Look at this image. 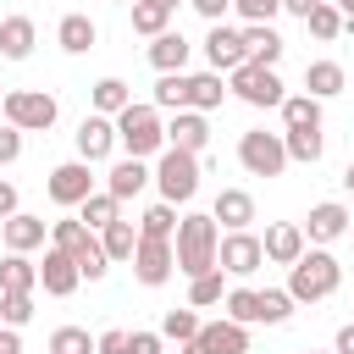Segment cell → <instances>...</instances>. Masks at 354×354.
I'll list each match as a JSON object with an SVG mask.
<instances>
[{"label": "cell", "mask_w": 354, "mask_h": 354, "mask_svg": "<svg viewBox=\"0 0 354 354\" xmlns=\"http://www.w3.org/2000/svg\"><path fill=\"white\" fill-rule=\"evenodd\" d=\"M171 249H177V271H183L188 282L205 277V271H216V254H221V227H216V216H210V210H188V216L177 221Z\"/></svg>", "instance_id": "cell-1"}, {"label": "cell", "mask_w": 354, "mask_h": 354, "mask_svg": "<svg viewBox=\"0 0 354 354\" xmlns=\"http://www.w3.org/2000/svg\"><path fill=\"white\" fill-rule=\"evenodd\" d=\"M337 288H343V266H337L332 249H304L299 266H288V293H293V304H321V299H332Z\"/></svg>", "instance_id": "cell-2"}, {"label": "cell", "mask_w": 354, "mask_h": 354, "mask_svg": "<svg viewBox=\"0 0 354 354\" xmlns=\"http://www.w3.org/2000/svg\"><path fill=\"white\" fill-rule=\"evenodd\" d=\"M116 144H122V155H133V160H155V155L166 149V122H160V111L133 100V105L116 116Z\"/></svg>", "instance_id": "cell-3"}, {"label": "cell", "mask_w": 354, "mask_h": 354, "mask_svg": "<svg viewBox=\"0 0 354 354\" xmlns=\"http://www.w3.org/2000/svg\"><path fill=\"white\" fill-rule=\"evenodd\" d=\"M199 177H205L199 155L171 149V144L155 155V188H160V199H166V205H188V199L199 194Z\"/></svg>", "instance_id": "cell-4"}, {"label": "cell", "mask_w": 354, "mask_h": 354, "mask_svg": "<svg viewBox=\"0 0 354 354\" xmlns=\"http://www.w3.org/2000/svg\"><path fill=\"white\" fill-rule=\"evenodd\" d=\"M227 94L243 100V105H254V111H282L288 83L277 77V66H254V61H243L238 72H227Z\"/></svg>", "instance_id": "cell-5"}, {"label": "cell", "mask_w": 354, "mask_h": 354, "mask_svg": "<svg viewBox=\"0 0 354 354\" xmlns=\"http://www.w3.org/2000/svg\"><path fill=\"white\" fill-rule=\"evenodd\" d=\"M0 111H6V122H11L17 133H50L55 116H61L55 94H44V88H6Z\"/></svg>", "instance_id": "cell-6"}, {"label": "cell", "mask_w": 354, "mask_h": 354, "mask_svg": "<svg viewBox=\"0 0 354 354\" xmlns=\"http://www.w3.org/2000/svg\"><path fill=\"white\" fill-rule=\"evenodd\" d=\"M238 166H243L249 177H282L293 160H288V144H282V133L249 127V133H238Z\"/></svg>", "instance_id": "cell-7"}, {"label": "cell", "mask_w": 354, "mask_h": 354, "mask_svg": "<svg viewBox=\"0 0 354 354\" xmlns=\"http://www.w3.org/2000/svg\"><path fill=\"white\" fill-rule=\"evenodd\" d=\"M44 194H50V205H61V210H77V205L94 194V166H88V160H61V166H50V177H44Z\"/></svg>", "instance_id": "cell-8"}, {"label": "cell", "mask_w": 354, "mask_h": 354, "mask_svg": "<svg viewBox=\"0 0 354 354\" xmlns=\"http://www.w3.org/2000/svg\"><path fill=\"white\" fill-rule=\"evenodd\" d=\"M304 227V238H310V249H332L348 227H354V210L343 205V199H321V205H310V216L299 221Z\"/></svg>", "instance_id": "cell-9"}, {"label": "cell", "mask_w": 354, "mask_h": 354, "mask_svg": "<svg viewBox=\"0 0 354 354\" xmlns=\"http://www.w3.org/2000/svg\"><path fill=\"white\" fill-rule=\"evenodd\" d=\"M72 138H77V160H88V166H100V160H111L122 149L116 144V116H100V111H88Z\"/></svg>", "instance_id": "cell-10"}, {"label": "cell", "mask_w": 354, "mask_h": 354, "mask_svg": "<svg viewBox=\"0 0 354 354\" xmlns=\"http://www.w3.org/2000/svg\"><path fill=\"white\" fill-rule=\"evenodd\" d=\"M216 266H221L227 277H254V271L266 266V243H260V232H221V254H216Z\"/></svg>", "instance_id": "cell-11"}, {"label": "cell", "mask_w": 354, "mask_h": 354, "mask_svg": "<svg viewBox=\"0 0 354 354\" xmlns=\"http://www.w3.org/2000/svg\"><path fill=\"white\" fill-rule=\"evenodd\" d=\"M249 61V50H243V28H232V22H216L210 33H205V66L210 72H238Z\"/></svg>", "instance_id": "cell-12"}, {"label": "cell", "mask_w": 354, "mask_h": 354, "mask_svg": "<svg viewBox=\"0 0 354 354\" xmlns=\"http://www.w3.org/2000/svg\"><path fill=\"white\" fill-rule=\"evenodd\" d=\"M171 271H177V249H171L166 238H138L133 277H138L144 288H166V282H171Z\"/></svg>", "instance_id": "cell-13"}, {"label": "cell", "mask_w": 354, "mask_h": 354, "mask_svg": "<svg viewBox=\"0 0 354 354\" xmlns=\"http://www.w3.org/2000/svg\"><path fill=\"white\" fill-rule=\"evenodd\" d=\"M183 354H249V326L238 321H205L194 343H183Z\"/></svg>", "instance_id": "cell-14"}, {"label": "cell", "mask_w": 354, "mask_h": 354, "mask_svg": "<svg viewBox=\"0 0 354 354\" xmlns=\"http://www.w3.org/2000/svg\"><path fill=\"white\" fill-rule=\"evenodd\" d=\"M0 243H6V254L50 249V221H44V216H33V210H17L11 221H0Z\"/></svg>", "instance_id": "cell-15"}, {"label": "cell", "mask_w": 354, "mask_h": 354, "mask_svg": "<svg viewBox=\"0 0 354 354\" xmlns=\"http://www.w3.org/2000/svg\"><path fill=\"white\" fill-rule=\"evenodd\" d=\"M149 183H155V160H133V155H116V160H111V171H105V194H116L122 205H127V199H138Z\"/></svg>", "instance_id": "cell-16"}, {"label": "cell", "mask_w": 354, "mask_h": 354, "mask_svg": "<svg viewBox=\"0 0 354 354\" xmlns=\"http://www.w3.org/2000/svg\"><path fill=\"white\" fill-rule=\"evenodd\" d=\"M77 282H83L77 260H72L66 249H44V260H39V288H44L50 299H66V293H77Z\"/></svg>", "instance_id": "cell-17"}, {"label": "cell", "mask_w": 354, "mask_h": 354, "mask_svg": "<svg viewBox=\"0 0 354 354\" xmlns=\"http://www.w3.org/2000/svg\"><path fill=\"white\" fill-rule=\"evenodd\" d=\"M210 216H216L221 232H249L254 227V194L249 188H221L216 205H210Z\"/></svg>", "instance_id": "cell-18"}, {"label": "cell", "mask_w": 354, "mask_h": 354, "mask_svg": "<svg viewBox=\"0 0 354 354\" xmlns=\"http://www.w3.org/2000/svg\"><path fill=\"white\" fill-rule=\"evenodd\" d=\"M260 243H266V260H271V266H299V254L310 249V238H304L299 221H271Z\"/></svg>", "instance_id": "cell-19"}, {"label": "cell", "mask_w": 354, "mask_h": 354, "mask_svg": "<svg viewBox=\"0 0 354 354\" xmlns=\"http://www.w3.org/2000/svg\"><path fill=\"white\" fill-rule=\"evenodd\" d=\"M166 144H171V149H188V155H205V144H210V116H199V111H171Z\"/></svg>", "instance_id": "cell-20"}, {"label": "cell", "mask_w": 354, "mask_h": 354, "mask_svg": "<svg viewBox=\"0 0 354 354\" xmlns=\"http://www.w3.org/2000/svg\"><path fill=\"white\" fill-rule=\"evenodd\" d=\"M94 39H100V28H94V17H88V11H66V17L55 22V44H61L66 55H88V50H94Z\"/></svg>", "instance_id": "cell-21"}, {"label": "cell", "mask_w": 354, "mask_h": 354, "mask_svg": "<svg viewBox=\"0 0 354 354\" xmlns=\"http://www.w3.org/2000/svg\"><path fill=\"white\" fill-rule=\"evenodd\" d=\"M227 105V77L221 72H188V111H199V116H210V111H221Z\"/></svg>", "instance_id": "cell-22"}, {"label": "cell", "mask_w": 354, "mask_h": 354, "mask_svg": "<svg viewBox=\"0 0 354 354\" xmlns=\"http://www.w3.org/2000/svg\"><path fill=\"white\" fill-rule=\"evenodd\" d=\"M33 44H39V28H33V17H0V55L6 61H28L33 55Z\"/></svg>", "instance_id": "cell-23"}, {"label": "cell", "mask_w": 354, "mask_h": 354, "mask_svg": "<svg viewBox=\"0 0 354 354\" xmlns=\"http://www.w3.org/2000/svg\"><path fill=\"white\" fill-rule=\"evenodd\" d=\"M188 55H194V44L177 28H166L160 39H149V66L155 72H188Z\"/></svg>", "instance_id": "cell-24"}, {"label": "cell", "mask_w": 354, "mask_h": 354, "mask_svg": "<svg viewBox=\"0 0 354 354\" xmlns=\"http://www.w3.org/2000/svg\"><path fill=\"white\" fill-rule=\"evenodd\" d=\"M243 50H249L254 66H277L288 44H282V33H277L271 22H249V28H243Z\"/></svg>", "instance_id": "cell-25"}, {"label": "cell", "mask_w": 354, "mask_h": 354, "mask_svg": "<svg viewBox=\"0 0 354 354\" xmlns=\"http://www.w3.org/2000/svg\"><path fill=\"white\" fill-rule=\"evenodd\" d=\"M343 83H348L343 61H310V66H304V94H315L321 105H326V100H337V94H343Z\"/></svg>", "instance_id": "cell-26"}, {"label": "cell", "mask_w": 354, "mask_h": 354, "mask_svg": "<svg viewBox=\"0 0 354 354\" xmlns=\"http://www.w3.org/2000/svg\"><path fill=\"white\" fill-rule=\"evenodd\" d=\"M77 221H83L88 232H105L111 221H122V199H116V194H105V188H94V194L77 205Z\"/></svg>", "instance_id": "cell-27"}, {"label": "cell", "mask_w": 354, "mask_h": 354, "mask_svg": "<svg viewBox=\"0 0 354 354\" xmlns=\"http://www.w3.org/2000/svg\"><path fill=\"white\" fill-rule=\"evenodd\" d=\"M321 127V100L315 94H288L282 100V133H310Z\"/></svg>", "instance_id": "cell-28"}, {"label": "cell", "mask_w": 354, "mask_h": 354, "mask_svg": "<svg viewBox=\"0 0 354 354\" xmlns=\"http://www.w3.org/2000/svg\"><path fill=\"white\" fill-rule=\"evenodd\" d=\"M0 293H39V266L28 254H6L0 260Z\"/></svg>", "instance_id": "cell-29"}, {"label": "cell", "mask_w": 354, "mask_h": 354, "mask_svg": "<svg viewBox=\"0 0 354 354\" xmlns=\"http://www.w3.org/2000/svg\"><path fill=\"white\" fill-rule=\"evenodd\" d=\"M100 243H105V254H111V266H122V260L133 266V254H138V227H133V221L122 216V221H111V227L100 232Z\"/></svg>", "instance_id": "cell-30"}, {"label": "cell", "mask_w": 354, "mask_h": 354, "mask_svg": "<svg viewBox=\"0 0 354 354\" xmlns=\"http://www.w3.org/2000/svg\"><path fill=\"white\" fill-rule=\"evenodd\" d=\"M88 100H94V111H100V116H122V111L133 105V88H127L122 77H100V83L88 88Z\"/></svg>", "instance_id": "cell-31"}, {"label": "cell", "mask_w": 354, "mask_h": 354, "mask_svg": "<svg viewBox=\"0 0 354 354\" xmlns=\"http://www.w3.org/2000/svg\"><path fill=\"white\" fill-rule=\"evenodd\" d=\"M149 105L155 111H188V72H160Z\"/></svg>", "instance_id": "cell-32"}, {"label": "cell", "mask_w": 354, "mask_h": 354, "mask_svg": "<svg viewBox=\"0 0 354 354\" xmlns=\"http://www.w3.org/2000/svg\"><path fill=\"white\" fill-rule=\"evenodd\" d=\"M177 221H183V216H177V205L155 199V205L138 216V238H166V243H171V238H177Z\"/></svg>", "instance_id": "cell-33"}, {"label": "cell", "mask_w": 354, "mask_h": 354, "mask_svg": "<svg viewBox=\"0 0 354 354\" xmlns=\"http://www.w3.org/2000/svg\"><path fill=\"white\" fill-rule=\"evenodd\" d=\"M221 315L238 321V326H260V288H227Z\"/></svg>", "instance_id": "cell-34"}, {"label": "cell", "mask_w": 354, "mask_h": 354, "mask_svg": "<svg viewBox=\"0 0 354 354\" xmlns=\"http://www.w3.org/2000/svg\"><path fill=\"white\" fill-rule=\"evenodd\" d=\"M221 299H227V271H221V266L188 282V304H194V310H210V304H221Z\"/></svg>", "instance_id": "cell-35"}, {"label": "cell", "mask_w": 354, "mask_h": 354, "mask_svg": "<svg viewBox=\"0 0 354 354\" xmlns=\"http://www.w3.org/2000/svg\"><path fill=\"white\" fill-rule=\"evenodd\" d=\"M199 326H205V321H199V310H194V304H183V310H166V315H160V337H171V343H194V337H199Z\"/></svg>", "instance_id": "cell-36"}, {"label": "cell", "mask_w": 354, "mask_h": 354, "mask_svg": "<svg viewBox=\"0 0 354 354\" xmlns=\"http://www.w3.org/2000/svg\"><path fill=\"white\" fill-rule=\"evenodd\" d=\"M72 260H77V271H83V282H100V277L111 271V254H105V243H100V232H88V243H83V249H72Z\"/></svg>", "instance_id": "cell-37"}, {"label": "cell", "mask_w": 354, "mask_h": 354, "mask_svg": "<svg viewBox=\"0 0 354 354\" xmlns=\"http://www.w3.org/2000/svg\"><path fill=\"white\" fill-rule=\"evenodd\" d=\"M50 354H100V337H88V326H55Z\"/></svg>", "instance_id": "cell-38"}, {"label": "cell", "mask_w": 354, "mask_h": 354, "mask_svg": "<svg viewBox=\"0 0 354 354\" xmlns=\"http://www.w3.org/2000/svg\"><path fill=\"white\" fill-rule=\"evenodd\" d=\"M166 28H171V11H166V6H155V0H138V6H133V33L160 39Z\"/></svg>", "instance_id": "cell-39"}, {"label": "cell", "mask_w": 354, "mask_h": 354, "mask_svg": "<svg viewBox=\"0 0 354 354\" xmlns=\"http://www.w3.org/2000/svg\"><path fill=\"white\" fill-rule=\"evenodd\" d=\"M282 144H288V160H299V166H315L321 149H326L321 127H310V133H282Z\"/></svg>", "instance_id": "cell-40"}, {"label": "cell", "mask_w": 354, "mask_h": 354, "mask_svg": "<svg viewBox=\"0 0 354 354\" xmlns=\"http://www.w3.org/2000/svg\"><path fill=\"white\" fill-rule=\"evenodd\" d=\"M304 28H310V33H315V39H321V44H332V39H337V33H343V28H348V22H343V11H337V6H332V0H326V6H315V11H310V17H304Z\"/></svg>", "instance_id": "cell-41"}, {"label": "cell", "mask_w": 354, "mask_h": 354, "mask_svg": "<svg viewBox=\"0 0 354 354\" xmlns=\"http://www.w3.org/2000/svg\"><path fill=\"white\" fill-rule=\"evenodd\" d=\"M293 315V293L288 288H260V326H282Z\"/></svg>", "instance_id": "cell-42"}, {"label": "cell", "mask_w": 354, "mask_h": 354, "mask_svg": "<svg viewBox=\"0 0 354 354\" xmlns=\"http://www.w3.org/2000/svg\"><path fill=\"white\" fill-rule=\"evenodd\" d=\"M83 243H88V227H83L77 216L50 221V249H66V254H72V249H83Z\"/></svg>", "instance_id": "cell-43"}, {"label": "cell", "mask_w": 354, "mask_h": 354, "mask_svg": "<svg viewBox=\"0 0 354 354\" xmlns=\"http://www.w3.org/2000/svg\"><path fill=\"white\" fill-rule=\"evenodd\" d=\"M33 321V293H0V326H28Z\"/></svg>", "instance_id": "cell-44"}, {"label": "cell", "mask_w": 354, "mask_h": 354, "mask_svg": "<svg viewBox=\"0 0 354 354\" xmlns=\"http://www.w3.org/2000/svg\"><path fill=\"white\" fill-rule=\"evenodd\" d=\"M232 11H238V22L249 28V22H271V17L282 11V0H232Z\"/></svg>", "instance_id": "cell-45"}, {"label": "cell", "mask_w": 354, "mask_h": 354, "mask_svg": "<svg viewBox=\"0 0 354 354\" xmlns=\"http://www.w3.org/2000/svg\"><path fill=\"white\" fill-rule=\"evenodd\" d=\"M127 354H166V337H160V332H144V326H133V343H127Z\"/></svg>", "instance_id": "cell-46"}, {"label": "cell", "mask_w": 354, "mask_h": 354, "mask_svg": "<svg viewBox=\"0 0 354 354\" xmlns=\"http://www.w3.org/2000/svg\"><path fill=\"white\" fill-rule=\"evenodd\" d=\"M11 160H22V133L6 122V127H0V166H11Z\"/></svg>", "instance_id": "cell-47"}, {"label": "cell", "mask_w": 354, "mask_h": 354, "mask_svg": "<svg viewBox=\"0 0 354 354\" xmlns=\"http://www.w3.org/2000/svg\"><path fill=\"white\" fill-rule=\"evenodd\" d=\"M127 343H133V332H127V326H111V332H100V354H127Z\"/></svg>", "instance_id": "cell-48"}, {"label": "cell", "mask_w": 354, "mask_h": 354, "mask_svg": "<svg viewBox=\"0 0 354 354\" xmlns=\"http://www.w3.org/2000/svg\"><path fill=\"white\" fill-rule=\"evenodd\" d=\"M188 6H194L210 28H216V22H227V11H232V0H188Z\"/></svg>", "instance_id": "cell-49"}, {"label": "cell", "mask_w": 354, "mask_h": 354, "mask_svg": "<svg viewBox=\"0 0 354 354\" xmlns=\"http://www.w3.org/2000/svg\"><path fill=\"white\" fill-rule=\"evenodd\" d=\"M17 210H22V199H17V183H6V177H0V221H11Z\"/></svg>", "instance_id": "cell-50"}, {"label": "cell", "mask_w": 354, "mask_h": 354, "mask_svg": "<svg viewBox=\"0 0 354 354\" xmlns=\"http://www.w3.org/2000/svg\"><path fill=\"white\" fill-rule=\"evenodd\" d=\"M315 6H326V0H282V11H288V17H299V22H304Z\"/></svg>", "instance_id": "cell-51"}, {"label": "cell", "mask_w": 354, "mask_h": 354, "mask_svg": "<svg viewBox=\"0 0 354 354\" xmlns=\"http://www.w3.org/2000/svg\"><path fill=\"white\" fill-rule=\"evenodd\" d=\"M332 354H354V321H348V326H337V337H332Z\"/></svg>", "instance_id": "cell-52"}, {"label": "cell", "mask_w": 354, "mask_h": 354, "mask_svg": "<svg viewBox=\"0 0 354 354\" xmlns=\"http://www.w3.org/2000/svg\"><path fill=\"white\" fill-rule=\"evenodd\" d=\"M0 354H22V332L17 326H0Z\"/></svg>", "instance_id": "cell-53"}, {"label": "cell", "mask_w": 354, "mask_h": 354, "mask_svg": "<svg viewBox=\"0 0 354 354\" xmlns=\"http://www.w3.org/2000/svg\"><path fill=\"white\" fill-rule=\"evenodd\" d=\"M332 6H337V11H343V22L354 28V0H332Z\"/></svg>", "instance_id": "cell-54"}, {"label": "cell", "mask_w": 354, "mask_h": 354, "mask_svg": "<svg viewBox=\"0 0 354 354\" xmlns=\"http://www.w3.org/2000/svg\"><path fill=\"white\" fill-rule=\"evenodd\" d=\"M343 188H348V194H354V160H348V166H343Z\"/></svg>", "instance_id": "cell-55"}, {"label": "cell", "mask_w": 354, "mask_h": 354, "mask_svg": "<svg viewBox=\"0 0 354 354\" xmlns=\"http://www.w3.org/2000/svg\"><path fill=\"white\" fill-rule=\"evenodd\" d=\"M155 6H166V11H177V6H188V0H155Z\"/></svg>", "instance_id": "cell-56"}, {"label": "cell", "mask_w": 354, "mask_h": 354, "mask_svg": "<svg viewBox=\"0 0 354 354\" xmlns=\"http://www.w3.org/2000/svg\"><path fill=\"white\" fill-rule=\"evenodd\" d=\"M299 354H332V348H299Z\"/></svg>", "instance_id": "cell-57"}, {"label": "cell", "mask_w": 354, "mask_h": 354, "mask_svg": "<svg viewBox=\"0 0 354 354\" xmlns=\"http://www.w3.org/2000/svg\"><path fill=\"white\" fill-rule=\"evenodd\" d=\"M122 6H138V0H122Z\"/></svg>", "instance_id": "cell-58"}, {"label": "cell", "mask_w": 354, "mask_h": 354, "mask_svg": "<svg viewBox=\"0 0 354 354\" xmlns=\"http://www.w3.org/2000/svg\"><path fill=\"white\" fill-rule=\"evenodd\" d=\"M0 100H6V94H0Z\"/></svg>", "instance_id": "cell-59"}]
</instances>
